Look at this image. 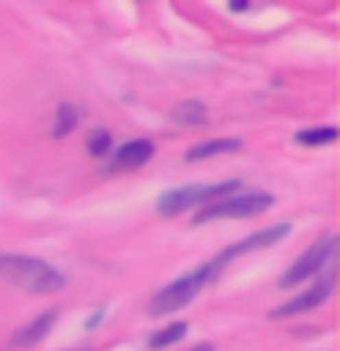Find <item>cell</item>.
I'll use <instances>...</instances> for the list:
<instances>
[{"label":"cell","instance_id":"6da1fadb","mask_svg":"<svg viewBox=\"0 0 340 351\" xmlns=\"http://www.w3.org/2000/svg\"><path fill=\"white\" fill-rule=\"evenodd\" d=\"M219 271H223V267H219L216 260H208L205 267H197V271H191V274H183V278H175L172 285L158 289V293L150 296V315H158V318H161V315H172V311H180V307H186L197 293L205 289L208 282L216 278Z\"/></svg>","mask_w":340,"mask_h":351},{"label":"cell","instance_id":"7a4b0ae2","mask_svg":"<svg viewBox=\"0 0 340 351\" xmlns=\"http://www.w3.org/2000/svg\"><path fill=\"white\" fill-rule=\"evenodd\" d=\"M0 274L29 293H55L62 285L59 271L48 267L44 260H29V256H0Z\"/></svg>","mask_w":340,"mask_h":351},{"label":"cell","instance_id":"3957f363","mask_svg":"<svg viewBox=\"0 0 340 351\" xmlns=\"http://www.w3.org/2000/svg\"><path fill=\"white\" fill-rule=\"evenodd\" d=\"M274 205L271 194H230L219 197V202H208L194 213V223H208V219H249L260 216Z\"/></svg>","mask_w":340,"mask_h":351},{"label":"cell","instance_id":"277c9868","mask_svg":"<svg viewBox=\"0 0 340 351\" xmlns=\"http://www.w3.org/2000/svg\"><path fill=\"white\" fill-rule=\"evenodd\" d=\"M238 191L234 180L227 183H194V186H180V191H169L158 202V213L161 216H180L186 213L191 205H208V202H219V197H230Z\"/></svg>","mask_w":340,"mask_h":351},{"label":"cell","instance_id":"5b68a950","mask_svg":"<svg viewBox=\"0 0 340 351\" xmlns=\"http://www.w3.org/2000/svg\"><path fill=\"white\" fill-rule=\"evenodd\" d=\"M329 252H333V234H322L311 249H304V252H300V260H296L293 267L282 274V282H278V285H282V289H293V285L307 282L315 271H322L326 263H329Z\"/></svg>","mask_w":340,"mask_h":351},{"label":"cell","instance_id":"8992f818","mask_svg":"<svg viewBox=\"0 0 340 351\" xmlns=\"http://www.w3.org/2000/svg\"><path fill=\"white\" fill-rule=\"evenodd\" d=\"M150 158H154V143L150 139H132V143H125V147L114 150V158H110V172H136Z\"/></svg>","mask_w":340,"mask_h":351},{"label":"cell","instance_id":"52a82bcc","mask_svg":"<svg viewBox=\"0 0 340 351\" xmlns=\"http://www.w3.org/2000/svg\"><path fill=\"white\" fill-rule=\"evenodd\" d=\"M285 234H289V223H278V227H267V230H260V234H249V238H241V241H234L230 249H223L219 256H212L219 267H223L227 260H234L238 252H252V249H267V245H274V241H282Z\"/></svg>","mask_w":340,"mask_h":351},{"label":"cell","instance_id":"ba28073f","mask_svg":"<svg viewBox=\"0 0 340 351\" xmlns=\"http://www.w3.org/2000/svg\"><path fill=\"white\" fill-rule=\"evenodd\" d=\"M329 289H333V282L329 278H322L318 285H311L307 293H300V296H293V300H285L282 307H274L271 311V318H289V315H300V311H311V307H318L329 296Z\"/></svg>","mask_w":340,"mask_h":351},{"label":"cell","instance_id":"9c48e42d","mask_svg":"<svg viewBox=\"0 0 340 351\" xmlns=\"http://www.w3.org/2000/svg\"><path fill=\"white\" fill-rule=\"evenodd\" d=\"M51 326H55V311L37 315L29 326H22V329H15V333H11V344H15V348H33L40 337H48V329H51Z\"/></svg>","mask_w":340,"mask_h":351},{"label":"cell","instance_id":"30bf717a","mask_svg":"<svg viewBox=\"0 0 340 351\" xmlns=\"http://www.w3.org/2000/svg\"><path fill=\"white\" fill-rule=\"evenodd\" d=\"M234 150H241L238 139H208L186 150V161H205V158H216V154H234Z\"/></svg>","mask_w":340,"mask_h":351},{"label":"cell","instance_id":"8fae6325","mask_svg":"<svg viewBox=\"0 0 340 351\" xmlns=\"http://www.w3.org/2000/svg\"><path fill=\"white\" fill-rule=\"evenodd\" d=\"M172 121L175 125H205L208 110H205V103H197V99H183V103L172 110Z\"/></svg>","mask_w":340,"mask_h":351},{"label":"cell","instance_id":"7c38bea8","mask_svg":"<svg viewBox=\"0 0 340 351\" xmlns=\"http://www.w3.org/2000/svg\"><path fill=\"white\" fill-rule=\"evenodd\" d=\"M77 121H81V114H77V106L62 103L59 110H55V125H51V136H55V139L70 136V132L77 128Z\"/></svg>","mask_w":340,"mask_h":351},{"label":"cell","instance_id":"4fadbf2b","mask_svg":"<svg viewBox=\"0 0 340 351\" xmlns=\"http://www.w3.org/2000/svg\"><path fill=\"white\" fill-rule=\"evenodd\" d=\"M183 337H186V322H172V326L158 329V333H150V348H154V351L172 348V344H180Z\"/></svg>","mask_w":340,"mask_h":351},{"label":"cell","instance_id":"5bb4252c","mask_svg":"<svg viewBox=\"0 0 340 351\" xmlns=\"http://www.w3.org/2000/svg\"><path fill=\"white\" fill-rule=\"evenodd\" d=\"M337 139V128H304L296 132V143H304V147H322V143H333Z\"/></svg>","mask_w":340,"mask_h":351},{"label":"cell","instance_id":"9a60e30c","mask_svg":"<svg viewBox=\"0 0 340 351\" xmlns=\"http://www.w3.org/2000/svg\"><path fill=\"white\" fill-rule=\"evenodd\" d=\"M88 154H95V158H106L110 154V132L106 128H95L88 136Z\"/></svg>","mask_w":340,"mask_h":351},{"label":"cell","instance_id":"2e32d148","mask_svg":"<svg viewBox=\"0 0 340 351\" xmlns=\"http://www.w3.org/2000/svg\"><path fill=\"white\" fill-rule=\"evenodd\" d=\"M191 351H216L212 344H197V348H191Z\"/></svg>","mask_w":340,"mask_h":351}]
</instances>
